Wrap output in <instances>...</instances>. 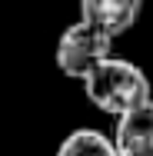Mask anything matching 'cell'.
<instances>
[{
  "instance_id": "6da1fadb",
  "label": "cell",
  "mask_w": 153,
  "mask_h": 156,
  "mask_svg": "<svg viewBox=\"0 0 153 156\" xmlns=\"http://www.w3.org/2000/svg\"><path fill=\"white\" fill-rule=\"evenodd\" d=\"M83 93L97 110L110 116H126L130 110L153 100V87L143 66H137L133 60H123V57H110L83 80Z\"/></svg>"
},
{
  "instance_id": "7a4b0ae2",
  "label": "cell",
  "mask_w": 153,
  "mask_h": 156,
  "mask_svg": "<svg viewBox=\"0 0 153 156\" xmlns=\"http://www.w3.org/2000/svg\"><path fill=\"white\" fill-rule=\"evenodd\" d=\"M113 40L117 37H110L107 30L93 27L87 20L70 23L60 33V40H57V57H53L57 60V70H60L63 76L87 80L103 60L113 57Z\"/></svg>"
},
{
  "instance_id": "3957f363",
  "label": "cell",
  "mask_w": 153,
  "mask_h": 156,
  "mask_svg": "<svg viewBox=\"0 0 153 156\" xmlns=\"http://www.w3.org/2000/svg\"><path fill=\"white\" fill-rule=\"evenodd\" d=\"M143 13V0H80V20L120 37L130 27H137Z\"/></svg>"
},
{
  "instance_id": "277c9868",
  "label": "cell",
  "mask_w": 153,
  "mask_h": 156,
  "mask_svg": "<svg viewBox=\"0 0 153 156\" xmlns=\"http://www.w3.org/2000/svg\"><path fill=\"white\" fill-rule=\"evenodd\" d=\"M117 153L120 156H153V100L117 116Z\"/></svg>"
},
{
  "instance_id": "5b68a950",
  "label": "cell",
  "mask_w": 153,
  "mask_h": 156,
  "mask_svg": "<svg viewBox=\"0 0 153 156\" xmlns=\"http://www.w3.org/2000/svg\"><path fill=\"white\" fill-rule=\"evenodd\" d=\"M57 156H120V153H117L113 136L90 129V126H80L63 136V143L57 146Z\"/></svg>"
}]
</instances>
